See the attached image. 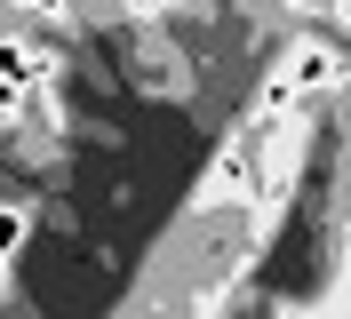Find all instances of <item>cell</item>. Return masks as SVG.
<instances>
[{"label": "cell", "mask_w": 351, "mask_h": 319, "mask_svg": "<svg viewBox=\"0 0 351 319\" xmlns=\"http://www.w3.org/2000/svg\"><path fill=\"white\" fill-rule=\"evenodd\" d=\"M343 136H351V80H343Z\"/></svg>", "instance_id": "1"}]
</instances>
